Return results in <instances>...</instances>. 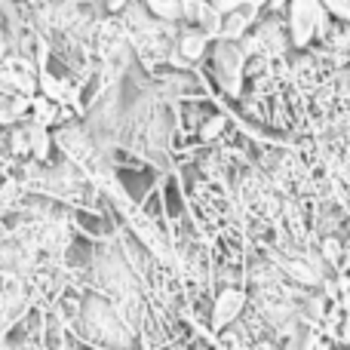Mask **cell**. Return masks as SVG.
<instances>
[{"label":"cell","instance_id":"11","mask_svg":"<svg viewBox=\"0 0 350 350\" xmlns=\"http://www.w3.org/2000/svg\"><path fill=\"white\" fill-rule=\"evenodd\" d=\"M221 129H224V117H212L209 123H203V129H200V135H203V139L209 142V139H215V135L221 133Z\"/></svg>","mask_w":350,"mask_h":350},{"label":"cell","instance_id":"2","mask_svg":"<svg viewBox=\"0 0 350 350\" xmlns=\"http://www.w3.org/2000/svg\"><path fill=\"white\" fill-rule=\"evenodd\" d=\"M215 71L221 77L224 90L230 96H240V83H243V49L234 40H224L215 46Z\"/></svg>","mask_w":350,"mask_h":350},{"label":"cell","instance_id":"1","mask_svg":"<svg viewBox=\"0 0 350 350\" xmlns=\"http://www.w3.org/2000/svg\"><path fill=\"white\" fill-rule=\"evenodd\" d=\"M320 16H323L320 0H292L289 31H292V43H295V46H308L317 25H320Z\"/></svg>","mask_w":350,"mask_h":350},{"label":"cell","instance_id":"13","mask_svg":"<svg viewBox=\"0 0 350 350\" xmlns=\"http://www.w3.org/2000/svg\"><path fill=\"white\" fill-rule=\"evenodd\" d=\"M209 3L215 6V10H218V12H221V16H224V12L237 10V6H240V0H209Z\"/></svg>","mask_w":350,"mask_h":350},{"label":"cell","instance_id":"9","mask_svg":"<svg viewBox=\"0 0 350 350\" xmlns=\"http://www.w3.org/2000/svg\"><path fill=\"white\" fill-rule=\"evenodd\" d=\"M31 108H34V123H40V126H49V123L59 117L55 102H49V98H34V102H31Z\"/></svg>","mask_w":350,"mask_h":350},{"label":"cell","instance_id":"6","mask_svg":"<svg viewBox=\"0 0 350 350\" xmlns=\"http://www.w3.org/2000/svg\"><path fill=\"white\" fill-rule=\"evenodd\" d=\"M25 135H28V151L34 154V160H46L49 157V145H53L46 126H40V123H31V126L25 129Z\"/></svg>","mask_w":350,"mask_h":350},{"label":"cell","instance_id":"15","mask_svg":"<svg viewBox=\"0 0 350 350\" xmlns=\"http://www.w3.org/2000/svg\"><path fill=\"white\" fill-rule=\"evenodd\" d=\"M240 3H246V6H255V10H258V6H265L267 0H240Z\"/></svg>","mask_w":350,"mask_h":350},{"label":"cell","instance_id":"7","mask_svg":"<svg viewBox=\"0 0 350 350\" xmlns=\"http://www.w3.org/2000/svg\"><path fill=\"white\" fill-rule=\"evenodd\" d=\"M206 40H209V37H206L203 31H187V34H181V55H185V59H200L206 49Z\"/></svg>","mask_w":350,"mask_h":350},{"label":"cell","instance_id":"14","mask_svg":"<svg viewBox=\"0 0 350 350\" xmlns=\"http://www.w3.org/2000/svg\"><path fill=\"white\" fill-rule=\"evenodd\" d=\"M126 6V0H108V10H123Z\"/></svg>","mask_w":350,"mask_h":350},{"label":"cell","instance_id":"10","mask_svg":"<svg viewBox=\"0 0 350 350\" xmlns=\"http://www.w3.org/2000/svg\"><path fill=\"white\" fill-rule=\"evenodd\" d=\"M323 10L332 12V16L338 18H350V0H320Z\"/></svg>","mask_w":350,"mask_h":350},{"label":"cell","instance_id":"8","mask_svg":"<svg viewBox=\"0 0 350 350\" xmlns=\"http://www.w3.org/2000/svg\"><path fill=\"white\" fill-rule=\"evenodd\" d=\"M148 10L157 18L175 22V18H181V0H148Z\"/></svg>","mask_w":350,"mask_h":350},{"label":"cell","instance_id":"12","mask_svg":"<svg viewBox=\"0 0 350 350\" xmlns=\"http://www.w3.org/2000/svg\"><path fill=\"white\" fill-rule=\"evenodd\" d=\"M12 151H16V154H28V135H25V129H22V133H12Z\"/></svg>","mask_w":350,"mask_h":350},{"label":"cell","instance_id":"4","mask_svg":"<svg viewBox=\"0 0 350 350\" xmlns=\"http://www.w3.org/2000/svg\"><path fill=\"white\" fill-rule=\"evenodd\" d=\"M181 18L197 25V31H203L206 37L221 34V12L209 3V0H181Z\"/></svg>","mask_w":350,"mask_h":350},{"label":"cell","instance_id":"3","mask_svg":"<svg viewBox=\"0 0 350 350\" xmlns=\"http://www.w3.org/2000/svg\"><path fill=\"white\" fill-rule=\"evenodd\" d=\"M243 310H246V292H243L240 286H224V289L218 292L215 304H212V326L215 329L234 326L243 317Z\"/></svg>","mask_w":350,"mask_h":350},{"label":"cell","instance_id":"5","mask_svg":"<svg viewBox=\"0 0 350 350\" xmlns=\"http://www.w3.org/2000/svg\"><path fill=\"white\" fill-rule=\"evenodd\" d=\"M255 16V6H246V3H240L237 10H230V12H224V18H221V37L224 40H237V37L243 34V31L249 28V18Z\"/></svg>","mask_w":350,"mask_h":350}]
</instances>
